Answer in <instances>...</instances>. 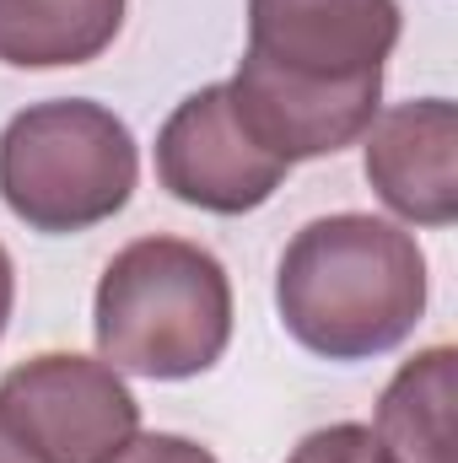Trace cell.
<instances>
[{
  "instance_id": "obj_1",
  "label": "cell",
  "mask_w": 458,
  "mask_h": 463,
  "mask_svg": "<svg viewBox=\"0 0 458 463\" xmlns=\"http://www.w3.org/2000/svg\"><path fill=\"white\" fill-rule=\"evenodd\" d=\"M286 335L324 361H372L405 345L426 313V253L383 216H319L275 269Z\"/></svg>"
},
{
  "instance_id": "obj_2",
  "label": "cell",
  "mask_w": 458,
  "mask_h": 463,
  "mask_svg": "<svg viewBox=\"0 0 458 463\" xmlns=\"http://www.w3.org/2000/svg\"><path fill=\"white\" fill-rule=\"evenodd\" d=\"M92 335L114 372L151 383L211 372L232 340V280L222 259L184 237L119 248L98 280Z\"/></svg>"
},
{
  "instance_id": "obj_3",
  "label": "cell",
  "mask_w": 458,
  "mask_h": 463,
  "mask_svg": "<svg viewBox=\"0 0 458 463\" xmlns=\"http://www.w3.org/2000/svg\"><path fill=\"white\" fill-rule=\"evenodd\" d=\"M135 135L103 103H33L0 129V200L33 232L65 237L114 222L135 194Z\"/></svg>"
},
{
  "instance_id": "obj_4",
  "label": "cell",
  "mask_w": 458,
  "mask_h": 463,
  "mask_svg": "<svg viewBox=\"0 0 458 463\" xmlns=\"http://www.w3.org/2000/svg\"><path fill=\"white\" fill-rule=\"evenodd\" d=\"M5 426L43 463H103L140 431V404L103 355L43 350L0 377Z\"/></svg>"
},
{
  "instance_id": "obj_5",
  "label": "cell",
  "mask_w": 458,
  "mask_h": 463,
  "mask_svg": "<svg viewBox=\"0 0 458 463\" xmlns=\"http://www.w3.org/2000/svg\"><path fill=\"white\" fill-rule=\"evenodd\" d=\"M291 167L270 156L232 109L227 81L189 92L157 135V178L178 205L211 216H248L259 211Z\"/></svg>"
},
{
  "instance_id": "obj_6",
  "label": "cell",
  "mask_w": 458,
  "mask_h": 463,
  "mask_svg": "<svg viewBox=\"0 0 458 463\" xmlns=\"http://www.w3.org/2000/svg\"><path fill=\"white\" fill-rule=\"evenodd\" d=\"M399 0H248V54L302 81L383 76Z\"/></svg>"
},
{
  "instance_id": "obj_7",
  "label": "cell",
  "mask_w": 458,
  "mask_h": 463,
  "mask_svg": "<svg viewBox=\"0 0 458 463\" xmlns=\"http://www.w3.org/2000/svg\"><path fill=\"white\" fill-rule=\"evenodd\" d=\"M227 92L237 118L248 124V135L286 167L356 146L367 135V124L383 114V76L302 81V76L264 65L259 54L237 60V76L227 81Z\"/></svg>"
},
{
  "instance_id": "obj_8",
  "label": "cell",
  "mask_w": 458,
  "mask_h": 463,
  "mask_svg": "<svg viewBox=\"0 0 458 463\" xmlns=\"http://www.w3.org/2000/svg\"><path fill=\"white\" fill-rule=\"evenodd\" d=\"M361 173L377 200L415 227L458 222V109L448 98H415L377 114L361 135Z\"/></svg>"
},
{
  "instance_id": "obj_9",
  "label": "cell",
  "mask_w": 458,
  "mask_h": 463,
  "mask_svg": "<svg viewBox=\"0 0 458 463\" xmlns=\"http://www.w3.org/2000/svg\"><path fill=\"white\" fill-rule=\"evenodd\" d=\"M458 399V350L432 345L410 355L377 399V442L394 463H458L453 404Z\"/></svg>"
},
{
  "instance_id": "obj_10",
  "label": "cell",
  "mask_w": 458,
  "mask_h": 463,
  "mask_svg": "<svg viewBox=\"0 0 458 463\" xmlns=\"http://www.w3.org/2000/svg\"><path fill=\"white\" fill-rule=\"evenodd\" d=\"M119 27L124 0H0V65H87L114 43Z\"/></svg>"
},
{
  "instance_id": "obj_11",
  "label": "cell",
  "mask_w": 458,
  "mask_h": 463,
  "mask_svg": "<svg viewBox=\"0 0 458 463\" xmlns=\"http://www.w3.org/2000/svg\"><path fill=\"white\" fill-rule=\"evenodd\" d=\"M286 463H394V453L377 442L372 426H356V420H340V426H324L313 437H302L291 448Z\"/></svg>"
},
{
  "instance_id": "obj_12",
  "label": "cell",
  "mask_w": 458,
  "mask_h": 463,
  "mask_svg": "<svg viewBox=\"0 0 458 463\" xmlns=\"http://www.w3.org/2000/svg\"><path fill=\"white\" fill-rule=\"evenodd\" d=\"M103 463H222L211 448L173 437V431H135L119 453H109Z\"/></svg>"
},
{
  "instance_id": "obj_13",
  "label": "cell",
  "mask_w": 458,
  "mask_h": 463,
  "mask_svg": "<svg viewBox=\"0 0 458 463\" xmlns=\"http://www.w3.org/2000/svg\"><path fill=\"white\" fill-rule=\"evenodd\" d=\"M11 302H16V269H11V253H5V242H0V335H5V324H11Z\"/></svg>"
},
{
  "instance_id": "obj_14",
  "label": "cell",
  "mask_w": 458,
  "mask_h": 463,
  "mask_svg": "<svg viewBox=\"0 0 458 463\" xmlns=\"http://www.w3.org/2000/svg\"><path fill=\"white\" fill-rule=\"evenodd\" d=\"M0 463H43L22 437H16V431H11V426H5V415H0Z\"/></svg>"
}]
</instances>
